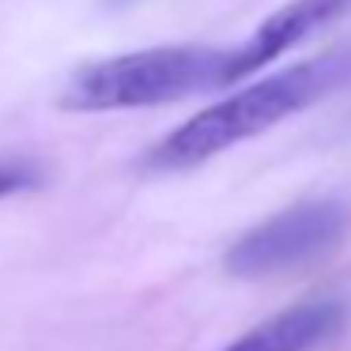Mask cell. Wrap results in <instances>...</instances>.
<instances>
[{
    "instance_id": "8992f818",
    "label": "cell",
    "mask_w": 351,
    "mask_h": 351,
    "mask_svg": "<svg viewBox=\"0 0 351 351\" xmlns=\"http://www.w3.org/2000/svg\"><path fill=\"white\" fill-rule=\"evenodd\" d=\"M42 182V170L27 159H0V200L27 193Z\"/></svg>"
},
{
    "instance_id": "7a4b0ae2",
    "label": "cell",
    "mask_w": 351,
    "mask_h": 351,
    "mask_svg": "<svg viewBox=\"0 0 351 351\" xmlns=\"http://www.w3.org/2000/svg\"><path fill=\"white\" fill-rule=\"evenodd\" d=\"M227 49L215 46H152L136 53L84 64L61 91V110L114 114V110L162 106L185 95L223 87Z\"/></svg>"
},
{
    "instance_id": "3957f363",
    "label": "cell",
    "mask_w": 351,
    "mask_h": 351,
    "mask_svg": "<svg viewBox=\"0 0 351 351\" xmlns=\"http://www.w3.org/2000/svg\"><path fill=\"white\" fill-rule=\"evenodd\" d=\"M351 230V212L340 200H302L250 227L227 250V272L238 280L280 276L328 257Z\"/></svg>"
},
{
    "instance_id": "6da1fadb",
    "label": "cell",
    "mask_w": 351,
    "mask_h": 351,
    "mask_svg": "<svg viewBox=\"0 0 351 351\" xmlns=\"http://www.w3.org/2000/svg\"><path fill=\"white\" fill-rule=\"evenodd\" d=\"M348 84H351V46L328 49V53L310 57L302 64H291L287 72H272V76L234 91L230 99L204 106L189 121H182L147 152L144 167L159 170V174L193 170L200 162L223 155L227 147L245 144V140L276 129L287 117L317 106L321 99L336 95Z\"/></svg>"
},
{
    "instance_id": "277c9868",
    "label": "cell",
    "mask_w": 351,
    "mask_h": 351,
    "mask_svg": "<svg viewBox=\"0 0 351 351\" xmlns=\"http://www.w3.org/2000/svg\"><path fill=\"white\" fill-rule=\"evenodd\" d=\"M348 8L351 0H291V4H283L238 49H227L223 84H234V80L250 76V72H261L265 64H272L276 57H283L291 46L310 38L317 27H325L328 19H336Z\"/></svg>"
},
{
    "instance_id": "5b68a950",
    "label": "cell",
    "mask_w": 351,
    "mask_h": 351,
    "mask_svg": "<svg viewBox=\"0 0 351 351\" xmlns=\"http://www.w3.org/2000/svg\"><path fill=\"white\" fill-rule=\"evenodd\" d=\"M348 306L340 298H306L245 328L219 351H317L343 332Z\"/></svg>"
}]
</instances>
